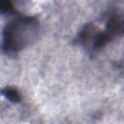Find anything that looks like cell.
I'll return each instance as SVG.
<instances>
[{
  "label": "cell",
  "instance_id": "obj_1",
  "mask_svg": "<svg viewBox=\"0 0 124 124\" xmlns=\"http://www.w3.org/2000/svg\"><path fill=\"white\" fill-rule=\"evenodd\" d=\"M11 8L12 7L9 2H0V11H9Z\"/></svg>",
  "mask_w": 124,
  "mask_h": 124
}]
</instances>
